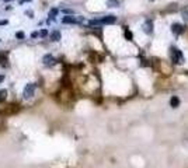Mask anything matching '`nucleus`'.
Returning a JSON list of instances; mask_svg holds the SVG:
<instances>
[{"label": "nucleus", "mask_w": 188, "mask_h": 168, "mask_svg": "<svg viewBox=\"0 0 188 168\" xmlns=\"http://www.w3.org/2000/svg\"><path fill=\"white\" fill-rule=\"evenodd\" d=\"M58 14V8H52L49 11V18H55V16Z\"/></svg>", "instance_id": "f8f14e48"}, {"label": "nucleus", "mask_w": 188, "mask_h": 168, "mask_svg": "<svg viewBox=\"0 0 188 168\" xmlns=\"http://www.w3.org/2000/svg\"><path fill=\"white\" fill-rule=\"evenodd\" d=\"M26 1H31V0H20V3L23 4V3H26Z\"/></svg>", "instance_id": "6ab92c4d"}, {"label": "nucleus", "mask_w": 188, "mask_h": 168, "mask_svg": "<svg viewBox=\"0 0 188 168\" xmlns=\"http://www.w3.org/2000/svg\"><path fill=\"white\" fill-rule=\"evenodd\" d=\"M7 24V21L6 20H3V21H0V25H6Z\"/></svg>", "instance_id": "f3484780"}, {"label": "nucleus", "mask_w": 188, "mask_h": 168, "mask_svg": "<svg viewBox=\"0 0 188 168\" xmlns=\"http://www.w3.org/2000/svg\"><path fill=\"white\" fill-rule=\"evenodd\" d=\"M35 88H37V84L34 83H28L26 85V88L23 91V94H24V98H31L35 94Z\"/></svg>", "instance_id": "7ed1b4c3"}, {"label": "nucleus", "mask_w": 188, "mask_h": 168, "mask_svg": "<svg viewBox=\"0 0 188 168\" xmlns=\"http://www.w3.org/2000/svg\"><path fill=\"white\" fill-rule=\"evenodd\" d=\"M184 30H185V27L181 25V24H178V23H174V24L171 25V32L175 34V35H180L181 32H184Z\"/></svg>", "instance_id": "39448f33"}, {"label": "nucleus", "mask_w": 188, "mask_h": 168, "mask_svg": "<svg viewBox=\"0 0 188 168\" xmlns=\"http://www.w3.org/2000/svg\"><path fill=\"white\" fill-rule=\"evenodd\" d=\"M170 105H171V108H178L180 107V98L177 95H173L170 98Z\"/></svg>", "instance_id": "6e6552de"}, {"label": "nucleus", "mask_w": 188, "mask_h": 168, "mask_svg": "<svg viewBox=\"0 0 188 168\" xmlns=\"http://www.w3.org/2000/svg\"><path fill=\"white\" fill-rule=\"evenodd\" d=\"M42 63L45 66H53L56 63V59L53 58L52 55H45V56L42 58Z\"/></svg>", "instance_id": "423d86ee"}, {"label": "nucleus", "mask_w": 188, "mask_h": 168, "mask_svg": "<svg viewBox=\"0 0 188 168\" xmlns=\"http://www.w3.org/2000/svg\"><path fill=\"white\" fill-rule=\"evenodd\" d=\"M39 34H41V37H46V35H48V31H46V30H42Z\"/></svg>", "instance_id": "2eb2a0df"}, {"label": "nucleus", "mask_w": 188, "mask_h": 168, "mask_svg": "<svg viewBox=\"0 0 188 168\" xmlns=\"http://www.w3.org/2000/svg\"><path fill=\"white\" fill-rule=\"evenodd\" d=\"M6 1H9V0H6Z\"/></svg>", "instance_id": "aec40b11"}, {"label": "nucleus", "mask_w": 188, "mask_h": 168, "mask_svg": "<svg viewBox=\"0 0 188 168\" xmlns=\"http://www.w3.org/2000/svg\"><path fill=\"white\" fill-rule=\"evenodd\" d=\"M51 39L52 41H59V39H60V32H59V31H53V32L51 34Z\"/></svg>", "instance_id": "1a4fd4ad"}, {"label": "nucleus", "mask_w": 188, "mask_h": 168, "mask_svg": "<svg viewBox=\"0 0 188 168\" xmlns=\"http://www.w3.org/2000/svg\"><path fill=\"white\" fill-rule=\"evenodd\" d=\"M117 21L115 16H105L101 18H96V20H90L89 21V25H100V24H114Z\"/></svg>", "instance_id": "f03ea898"}, {"label": "nucleus", "mask_w": 188, "mask_h": 168, "mask_svg": "<svg viewBox=\"0 0 188 168\" xmlns=\"http://www.w3.org/2000/svg\"><path fill=\"white\" fill-rule=\"evenodd\" d=\"M38 37V32H33L31 34V38H37Z\"/></svg>", "instance_id": "dca6fc26"}, {"label": "nucleus", "mask_w": 188, "mask_h": 168, "mask_svg": "<svg viewBox=\"0 0 188 168\" xmlns=\"http://www.w3.org/2000/svg\"><path fill=\"white\" fill-rule=\"evenodd\" d=\"M7 97V91L6 90H0V102L1 101H4Z\"/></svg>", "instance_id": "9d476101"}, {"label": "nucleus", "mask_w": 188, "mask_h": 168, "mask_svg": "<svg viewBox=\"0 0 188 168\" xmlns=\"http://www.w3.org/2000/svg\"><path fill=\"white\" fill-rule=\"evenodd\" d=\"M143 32L150 35V34L153 32V21L152 20H146L145 21V24H143Z\"/></svg>", "instance_id": "20e7f679"}, {"label": "nucleus", "mask_w": 188, "mask_h": 168, "mask_svg": "<svg viewBox=\"0 0 188 168\" xmlns=\"http://www.w3.org/2000/svg\"><path fill=\"white\" fill-rule=\"evenodd\" d=\"M170 58H171V62L175 63V65L184 62V55H182V52L180 51L178 48H175V46H170Z\"/></svg>", "instance_id": "f257e3e1"}, {"label": "nucleus", "mask_w": 188, "mask_h": 168, "mask_svg": "<svg viewBox=\"0 0 188 168\" xmlns=\"http://www.w3.org/2000/svg\"><path fill=\"white\" fill-rule=\"evenodd\" d=\"M182 17H184V20H187L188 21V8H185V10L182 11Z\"/></svg>", "instance_id": "4468645a"}, {"label": "nucleus", "mask_w": 188, "mask_h": 168, "mask_svg": "<svg viewBox=\"0 0 188 168\" xmlns=\"http://www.w3.org/2000/svg\"><path fill=\"white\" fill-rule=\"evenodd\" d=\"M125 38L128 39V41H132V32H131L128 28H125Z\"/></svg>", "instance_id": "9b49d317"}, {"label": "nucleus", "mask_w": 188, "mask_h": 168, "mask_svg": "<svg viewBox=\"0 0 188 168\" xmlns=\"http://www.w3.org/2000/svg\"><path fill=\"white\" fill-rule=\"evenodd\" d=\"M3 80H4V76H3V74H0V83H1Z\"/></svg>", "instance_id": "a211bd4d"}, {"label": "nucleus", "mask_w": 188, "mask_h": 168, "mask_svg": "<svg viewBox=\"0 0 188 168\" xmlns=\"http://www.w3.org/2000/svg\"><path fill=\"white\" fill-rule=\"evenodd\" d=\"M16 38H18V39H24V38H26V34L23 32V31H18V32L16 34Z\"/></svg>", "instance_id": "ddd939ff"}, {"label": "nucleus", "mask_w": 188, "mask_h": 168, "mask_svg": "<svg viewBox=\"0 0 188 168\" xmlns=\"http://www.w3.org/2000/svg\"><path fill=\"white\" fill-rule=\"evenodd\" d=\"M79 21H82V18H76V17H72V16H66L62 20L63 24H77Z\"/></svg>", "instance_id": "0eeeda50"}]
</instances>
